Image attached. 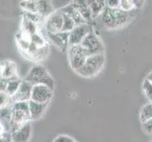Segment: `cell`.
Segmentation results:
<instances>
[{
  "label": "cell",
  "mask_w": 152,
  "mask_h": 142,
  "mask_svg": "<svg viewBox=\"0 0 152 142\" xmlns=\"http://www.w3.org/2000/svg\"><path fill=\"white\" fill-rule=\"evenodd\" d=\"M135 12H125L121 9L113 10L110 8H105L104 12L101 14L102 23L107 29H119L125 27L130 21L135 17Z\"/></svg>",
  "instance_id": "cell-1"
},
{
  "label": "cell",
  "mask_w": 152,
  "mask_h": 142,
  "mask_svg": "<svg viewBox=\"0 0 152 142\" xmlns=\"http://www.w3.org/2000/svg\"><path fill=\"white\" fill-rule=\"evenodd\" d=\"M26 82L31 83L32 85H46L54 90L55 81L49 74L48 69L41 65H35L30 68L28 73L23 79Z\"/></svg>",
  "instance_id": "cell-2"
},
{
  "label": "cell",
  "mask_w": 152,
  "mask_h": 142,
  "mask_svg": "<svg viewBox=\"0 0 152 142\" xmlns=\"http://www.w3.org/2000/svg\"><path fill=\"white\" fill-rule=\"evenodd\" d=\"M12 116H10V125L12 133L23 124L30 121L29 115V102H19L10 105Z\"/></svg>",
  "instance_id": "cell-3"
},
{
  "label": "cell",
  "mask_w": 152,
  "mask_h": 142,
  "mask_svg": "<svg viewBox=\"0 0 152 142\" xmlns=\"http://www.w3.org/2000/svg\"><path fill=\"white\" fill-rule=\"evenodd\" d=\"M105 58L104 54L92 55L87 58L84 65H83L77 73L81 77L84 78H92L97 75L102 70L105 65Z\"/></svg>",
  "instance_id": "cell-4"
},
{
  "label": "cell",
  "mask_w": 152,
  "mask_h": 142,
  "mask_svg": "<svg viewBox=\"0 0 152 142\" xmlns=\"http://www.w3.org/2000/svg\"><path fill=\"white\" fill-rule=\"evenodd\" d=\"M69 65L75 72H77L84 65L87 58L89 57L86 50L81 45L69 46L67 50Z\"/></svg>",
  "instance_id": "cell-5"
},
{
  "label": "cell",
  "mask_w": 152,
  "mask_h": 142,
  "mask_svg": "<svg viewBox=\"0 0 152 142\" xmlns=\"http://www.w3.org/2000/svg\"><path fill=\"white\" fill-rule=\"evenodd\" d=\"M81 46L86 50L89 56L104 54V50H105L104 44L101 38L99 37L95 31H92V32H90L86 36L85 39L82 41Z\"/></svg>",
  "instance_id": "cell-6"
},
{
  "label": "cell",
  "mask_w": 152,
  "mask_h": 142,
  "mask_svg": "<svg viewBox=\"0 0 152 142\" xmlns=\"http://www.w3.org/2000/svg\"><path fill=\"white\" fill-rule=\"evenodd\" d=\"M53 89L46 85H33L32 91H31V99L30 101L39 103H49L53 98Z\"/></svg>",
  "instance_id": "cell-7"
},
{
  "label": "cell",
  "mask_w": 152,
  "mask_h": 142,
  "mask_svg": "<svg viewBox=\"0 0 152 142\" xmlns=\"http://www.w3.org/2000/svg\"><path fill=\"white\" fill-rule=\"evenodd\" d=\"M92 31L94 30L91 24L85 23L80 26H76L74 29L69 32V46L81 45L82 41Z\"/></svg>",
  "instance_id": "cell-8"
},
{
  "label": "cell",
  "mask_w": 152,
  "mask_h": 142,
  "mask_svg": "<svg viewBox=\"0 0 152 142\" xmlns=\"http://www.w3.org/2000/svg\"><path fill=\"white\" fill-rule=\"evenodd\" d=\"M62 24H64V16L61 10H56L45 20V29L46 33H57L62 29Z\"/></svg>",
  "instance_id": "cell-9"
},
{
  "label": "cell",
  "mask_w": 152,
  "mask_h": 142,
  "mask_svg": "<svg viewBox=\"0 0 152 142\" xmlns=\"http://www.w3.org/2000/svg\"><path fill=\"white\" fill-rule=\"evenodd\" d=\"M33 85L31 83L22 81L21 85L17 92L15 93L12 97H10V103H15L19 102H29L31 99V91H32Z\"/></svg>",
  "instance_id": "cell-10"
},
{
  "label": "cell",
  "mask_w": 152,
  "mask_h": 142,
  "mask_svg": "<svg viewBox=\"0 0 152 142\" xmlns=\"http://www.w3.org/2000/svg\"><path fill=\"white\" fill-rule=\"evenodd\" d=\"M48 38L52 44L61 50H68V47H69V33L68 32L60 31L57 33H48Z\"/></svg>",
  "instance_id": "cell-11"
},
{
  "label": "cell",
  "mask_w": 152,
  "mask_h": 142,
  "mask_svg": "<svg viewBox=\"0 0 152 142\" xmlns=\"http://www.w3.org/2000/svg\"><path fill=\"white\" fill-rule=\"evenodd\" d=\"M31 133H32V128L28 121L12 133V142H28Z\"/></svg>",
  "instance_id": "cell-12"
},
{
  "label": "cell",
  "mask_w": 152,
  "mask_h": 142,
  "mask_svg": "<svg viewBox=\"0 0 152 142\" xmlns=\"http://www.w3.org/2000/svg\"><path fill=\"white\" fill-rule=\"evenodd\" d=\"M74 7L77 10V12L80 13V15L86 21V23L91 24V22L94 20L93 14L91 12V9L89 7L88 2L84 0H77V1L72 2Z\"/></svg>",
  "instance_id": "cell-13"
},
{
  "label": "cell",
  "mask_w": 152,
  "mask_h": 142,
  "mask_svg": "<svg viewBox=\"0 0 152 142\" xmlns=\"http://www.w3.org/2000/svg\"><path fill=\"white\" fill-rule=\"evenodd\" d=\"M60 10L62 13H65L73 19V21L75 22L76 26H80L82 24H85L86 21L83 19V17L80 15V13L77 12V10L74 7V5L71 2L70 4L65 5L64 7H62L60 9Z\"/></svg>",
  "instance_id": "cell-14"
},
{
  "label": "cell",
  "mask_w": 152,
  "mask_h": 142,
  "mask_svg": "<svg viewBox=\"0 0 152 142\" xmlns=\"http://www.w3.org/2000/svg\"><path fill=\"white\" fill-rule=\"evenodd\" d=\"M48 103H39L29 101V115L31 120H37L44 116Z\"/></svg>",
  "instance_id": "cell-15"
},
{
  "label": "cell",
  "mask_w": 152,
  "mask_h": 142,
  "mask_svg": "<svg viewBox=\"0 0 152 142\" xmlns=\"http://www.w3.org/2000/svg\"><path fill=\"white\" fill-rule=\"evenodd\" d=\"M1 76L4 79H12L17 76V65L12 60H5L1 63Z\"/></svg>",
  "instance_id": "cell-16"
},
{
  "label": "cell",
  "mask_w": 152,
  "mask_h": 142,
  "mask_svg": "<svg viewBox=\"0 0 152 142\" xmlns=\"http://www.w3.org/2000/svg\"><path fill=\"white\" fill-rule=\"evenodd\" d=\"M38 24H35L31 21L22 18V23H21V32L23 33L25 37H27L30 40L31 36L38 33Z\"/></svg>",
  "instance_id": "cell-17"
},
{
  "label": "cell",
  "mask_w": 152,
  "mask_h": 142,
  "mask_svg": "<svg viewBox=\"0 0 152 142\" xmlns=\"http://www.w3.org/2000/svg\"><path fill=\"white\" fill-rule=\"evenodd\" d=\"M56 12L53 4L48 0H39L38 1V14L45 20L52 13Z\"/></svg>",
  "instance_id": "cell-18"
},
{
  "label": "cell",
  "mask_w": 152,
  "mask_h": 142,
  "mask_svg": "<svg viewBox=\"0 0 152 142\" xmlns=\"http://www.w3.org/2000/svg\"><path fill=\"white\" fill-rule=\"evenodd\" d=\"M87 2L91 9L94 19L96 18L98 15L102 14L105 8H106V1H104V0H88Z\"/></svg>",
  "instance_id": "cell-19"
},
{
  "label": "cell",
  "mask_w": 152,
  "mask_h": 142,
  "mask_svg": "<svg viewBox=\"0 0 152 142\" xmlns=\"http://www.w3.org/2000/svg\"><path fill=\"white\" fill-rule=\"evenodd\" d=\"M22 81H23L22 79H20L18 76L13 77L12 79H9L7 88H6V93L9 95L10 97H12L13 95L17 92V90L21 85Z\"/></svg>",
  "instance_id": "cell-20"
},
{
  "label": "cell",
  "mask_w": 152,
  "mask_h": 142,
  "mask_svg": "<svg viewBox=\"0 0 152 142\" xmlns=\"http://www.w3.org/2000/svg\"><path fill=\"white\" fill-rule=\"evenodd\" d=\"M19 6L21 10H24V12L38 13V1H36V0H25V1H20Z\"/></svg>",
  "instance_id": "cell-21"
},
{
  "label": "cell",
  "mask_w": 152,
  "mask_h": 142,
  "mask_svg": "<svg viewBox=\"0 0 152 142\" xmlns=\"http://www.w3.org/2000/svg\"><path fill=\"white\" fill-rule=\"evenodd\" d=\"M139 118L142 123L152 118V102H148L144 105L140 111Z\"/></svg>",
  "instance_id": "cell-22"
},
{
  "label": "cell",
  "mask_w": 152,
  "mask_h": 142,
  "mask_svg": "<svg viewBox=\"0 0 152 142\" xmlns=\"http://www.w3.org/2000/svg\"><path fill=\"white\" fill-rule=\"evenodd\" d=\"M0 138L12 139V129L10 122L7 120L0 119Z\"/></svg>",
  "instance_id": "cell-23"
},
{
  "label": "cell",
  "mask_w": 152,
  "mask_h": 142,
  "mask_svg": "<svg viewBox=\"0 0 152 142\" xmlns=\"http://www.w3.org/2000/svg\"><path fill=\"white\" fill-rule=\"evenodd\" d=\"M62 16H64V24H62L61 31L69 33L73 29H74V28L76 27V24L69 15H67L65 13H62Z\"/></svg>",
  "instance_id": "cell-24"
},
{
  "label": "cell",
  "mask_w": 152,
  "mask_h": 142,
  "mask_svg": "<svg viewBox=\"0 0 152 142\" xmlns=\"http://www.w3.org/2000/svg\"><path fill=\"white\" fill-rule=\"evenodd\" d=\"M48 44H46L43 46L38 47L37 50L31 55V58L41 61V60L45 59V58L48 57Z\"/></svg>",
  "instance_id": "cell-25"
},
{
  "label": "cell",
  "mask_w": 152,
  "mask_h": 142,
  "mask_svg": "<svg viewBox=\"0 0 152 142\" xmlns=\"http://www.w3.org/2000/svg\"><path fill=\"white\" fill-rule=\"evenodd\" d=\"M22 18L27 19L28 21H31V22H33L35 24H38V25L42 22V20H44L38 13L24 12V10H22Z\"/></svg>",
  "instance_id": "cell-26"
},
{
  "label": "cell",
  "mask_w": 152,
  "mask_h": 142,
  "mask_svg": "<svg viewBox=\"0 0 152 142\" xmlns=\"http://www.w3.org/2000/svg\"><path fill=\"white\" fill-rule=\"evenodd\" d=\"M135 1H132V0H120V8L122 10L125 12H132V10H136L137 5L135 4Z\"/></svg>",
  "instance_id": "cell-27"
},
{
  "label": "cell",
  "mask_w": 152,
  "mask_h": 142,
  "mask_svg": "<svg viewBox=\"0 0 152 142\" xmlns=\"http://www.w3.org/2000/svg\"><path fill=\"white\" fill-rule=\"evenodd\" d=\"M142 89L145 98L148 99L149 102H152V83L145 79L142 83Z\"/></svg>",
  "instance_id": "cell-28"
},
{
  "label": "cell",
  "mask_w": 152,
  "mask_h": 142,
  "mask_svg": "<svg viewBox=\"0 0 152 142\" xmlns=\"http://www.w3.org/2000/svg\"><path fill=\"white\" fill-rule=\"evenodd\" d=\"M30 43L34 44L35 46H37L38 47L43 46L46 45V43H45V41L44 37H43V36H42V34H40V33H36V34H34L33 36H31V37H30Z\"/></svg>",
  "instance_id": "cell-29"
},
{
  "label": "cell",
  "mask_w": 152,
  "mask_h": 142,
  "mask_svg": "<svg viewBox=\"0 0 152 142\" xmlns=\"http://www.w3.org/2000/svg\"><path fill=\"white\" fill-rule=\"evenodd\" d=\"M12 105L10 97L6 92H0V108H4Z\"/></svg>",
  "instance_id": "cell-30"
},
{
  "label": "cell",
  "mask_w": 152,
  "mask_h": 142,
  "mask_svg": "<svg viewBox=\"0 0 152 142\" xmlns=\"http://www.w3.org/2000/svg\"><path fill=\"white\" fill-rule=\"evenodd\" d=\"M10 116H12V108H10V105L4 108H0V119L7 120V121L10 122Z\"/></svg>",
  "instance_id": "cell-31"
},
{
  "label": "cell",
  "mask_w": 152,
  "mask_h": 142,
  "mask_svg": "<svg viewBox=\"0 0 152 142\" xmlns=\"http://www.w3.org/2000/svg\"><path fill=\"white\" fill-rule=\"evenodd\" d=\"M106 7L116 10L120 8V0H107L106 1Z\"/></svg>",
  "instance_id": "cell-32"
},
{
  "label": "cell",
  "mask_w": 152,
  "mask_h": 142,
  "mask_svg": "<svg viewBox=\"0 0 152 142\" xmlns=\"http://www.w3.org/2000/svg\"><path fill=\"white\" fill-rule=\"evenodd\" d=\"M53 142H76V141L72 138H70V136L61 135H58L57 138L53 140Z\"/></svg>",
  "instance_id": "cell-33"
},
{
  "label": "cell",
  "mask_w": 152,
  "mask_h": 142,
  "mask_svg": "<svg viewBox=\"0 0 152 142\" xmlns=\"http://www.w3.org/2000/svg\"><path fill=\"white\" fill-rule=\"evenodd\" d=\"M142 125H143V130L145 131V133L148 135H152V118L142 123Z\"/></svg>",
  "instance_id": "cell-34"
},
{
  "label": "cell",
  "mask_w": 152,
  "mask_h": 142,
  "mask_svg": "<svg viewBox=\"0 0 152 142\" xmlns=\"http://www.w3.org/2000/svg\"><path fill=\"white\" fill-rule=\"evenodd\" d=\"M8 82L9 79H4V78L0 79V92H6Z\"/></svg>",
  "instance_id": "cell-35"
},
{
  "label": "cell",
  "mask_w": 152,
  "mask_h": 142,
  "mask_svg": "<svg viewBox=\"0 0 152 142\" xmlns=\"http://www.w3.org/2000/svg\"><path fill=\"white\" fill-rule=\"evenodd\" d=\"M145 79H146V80H148V81H149V82H150L152 83V71L148 73V76L145 77Z\"/></svg>",
  "instance_id": "cell-36"
},
{
  "label": "cell",
  "mask_w": 152,
  "mask_h": 142,
  "mask_svg": "<svg viewBox=\"0 0 152 142\" xmlns=\"http://www.w3.org/2000/svg\"><path fill=\"white\" fill-rule=\"evenodd\" d=\"M12 139L10 138H0V142H10Z\"/></svg>",
  "instance_id": "cell-37"
},
{
  "label": "cell",
  "mask_w": 152,
  "mask_h": 142,
  "mask_svg": "<svg viewBox=\"0 0 152 142\" xmlns=\"http://www.w3.org/2000/svg\"><path fill=\"white\" fill-rule=\"evenodd\" d=\"M1 61H0V79H1L2 78V76H1Z\"/></svg>",
  "instance_id": "cell-38"
},
{
  "label": "cell",
  "mask_w": 152,
  "mask_h": 142,
  "mask_svg": "<svg viewBox=\"0 0 152 142\" xmlns=\"http://www.w3.org/2000/svg\"><path fill=\"white\" fill-rule=\"evenodd\" d=\"M10 142H12V141H10Z\"/></svg>",
  "instance_id": "cell-39"
}]
</instances>
